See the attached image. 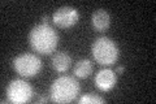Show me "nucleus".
Returning a JSON list of instances; mask_svg holds the SVG:
<instances>
[{"label":"nucleus","mask_w":156,"mask_h":104,"mask_svg":"<svg viewBox=\"0 0 156 104\" xmlns=\"http://www.w3.org/2000/svg\"><path fill=\"white\" fill-rule=\"evenodd\" d=\"M29 44L41 55H51L58 44V35L48 23H41L29 33Z\"/></svg>","instance_id":"f257e3e1"},{"label":"nucleus","mask_w":156,"mask_h":104,"mask_svg":"<svg viewBox=\"0 0 156 104\" xmlns=\"http://www.w3.org/2000/svg\"><path fill=\"white\" fill-rule=\"evenodd\" d=\"M80 94V83L70 76H61L51 85V100L55 103H70Z\"/></svg>","instance_id":"f03ea898"},{"label":"nucleus","mask_w":156,"mask_h":104,"mask_svg":"<svg viewBox=\"0 0 156 104\" xmlns=\"http://www.w3.org/2000/svg\"><path fill=\"white\" fill-rule=\"evenodd\" d=\"M92 57L100 65H113L120 55L117 44L108 37H100L92 43Z\"/></svg>","instance_id":"7ed1b4c3"},{"label":"nucleus","mask_w":156,"mask_h":104,"mask_svg":"<svg viewBox=\"0 0 156 104\" xmlns=\"http://www.w3.org/2000/svg\"><path fill=\"white\" fill-rule=\"evenodd\" d=\"M13 69L23 78L35 77L42 70V60L34 53H21L14 57Z\"/></svg>","instance_id":"20e7f679"},{"label":"nucleus","mask_w":156,"mask_h":104,"mask_svg":"<svg viewBox=\"0 0 156 104\" xmlns=\"http://www.w3.org/2000/svg\"><path fill=\"white\" fill-rule=\"evenodd\" d=\"M33 87L30 83L23 80H13L7 87V98L8 102L14 104H23L31 100L33 98Z\"/></svg>","instance_id":"39448f33"},{"label":"nucleus","mask_w":156,"mask_h":104,"mask_svg":"<svg viewBox=\"0 0 156 104\" xmlns=\"http://www.w3.org/2000/svg\"><path fill=\"white\" fill-rule=\"evenodd\" d=\"M80 20V13L73 7H61L55 11L52 16V21L60 29L73 27Z\"/></svg>","instance_id":"423d86ee"},{"label":"nucleus","mask_w":156,"mask_h":104,"mask_svg":"<svg viewBox=\"0 0 156 104\" xmlns=\"http://www.w3.org/2000/svg\"><path fill=\"white\" fill-rule=\"evenodd\" d=\"M117 77L111 69H101L95 76V85L101 91H109L116 86Z\"/></svg>","instance_id":"0eeeda50"},{"label":"nucleus","mask_w":156,"mask_h":104,"mask_svg":"<svg viewBox=\"0 0 156 104\" xmlns=\"http://www.w3.org/2000/svg\"><path fill=\"white\" fill-rule=\"evenodd\" d=\"M91 25L96 31H105L111 26V16L105 9H98L91 16Z\"/></svg>","instance_id":"6e6552de"},{"label":"nucleus","mask_w":156,"mask_h":104,"mask_svg":"<svg viewBox=\"0 0 156 104\" xmlns=\"http://www.w3.org/2000/svg\"><path fill=\"white\" fill-rule=\"evenodd\" d=\"M51 64L55 70L64 73L72 65V57L66 52H56L51 59Z\"/></svg>","instance_id":"1a4fd4ad"},{"label":"nucleus","mask_w":156,"mask_h":104,"mask_svg":"<svg viewBox=\"0 0 156 104\" xmlns=\"http://www.w3.org/2000/svg\"><path fill=\"white\" fill-rule=\"evenodd\" d=\"M73 73H74L76 77L82 78V80L90 77V74L92 73V64H91V61L89 60V59H82V60H80L76 64Z\"/></svg>","instance_id":"9d476101"},{"label":"nucleus","mask_w":156,"mask_h":104,"mask_svg":"<svg viewBox=\"0 0 156 104\" xmlns=\"http://www.w3.org/2000/svg\"><path fill=\"white\" fill-rule=\"evenodd\" d=\"M80 104H98V103H105V100L99 95L95 94H89V95H83L82 98L78 99Z\"/></svg>","instance_id":"9b49d317"},{"label":"nucleus","mask_w":156,"mask_h":104,"mask_svg":"<svg viewBox=\"0 0 156 104\" xmlns=\"http://www.w3.org/2000/svg\"><path fill=\"white\" fill-rule=\"evenodd\" d=\"M124 70H125L124 66H117V68H116V72H117V74H122V73H124Z\"/></svg>","instance_id":"f8f14e48"},{"label":"nucleus","mask_w":156,"mask_h":104,"mask_svg":"<svg viewBox=\"0 0 156 104\" xmlns=\"http://www.w3.org/2000/svg\"><path fill=\"white\" fill-rule=\"evenodd\" d=\"M42 22L43 23H48V16H43L42 17Z\"/></svg>","instance_id":"ddd939ff"},{"label":"nucleus","mask_w":156,"mask_h":104,"mask_svg":"<svg viewBox=\"0 0 156 104\" xmlns=\"http://www.w3.org/2000/svg\"><path fill=\"white\" fill-rule=\"evenodd\" d=\"M47 100H48L47 98H41V99L38 100V103H43V102H47Z\"/></svg>","instance_id":"4468645a"}]
</instances>
